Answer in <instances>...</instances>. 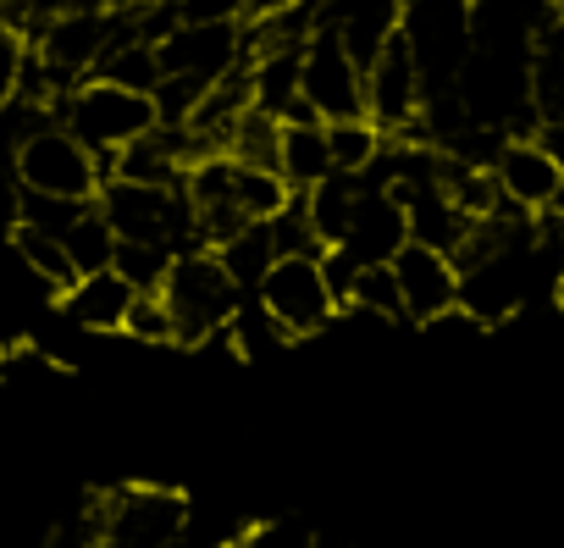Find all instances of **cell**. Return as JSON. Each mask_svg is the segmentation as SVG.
Returning a JSON list of instances; mask_svg holds the SVG:
<instances>
[{
    "label": "cell",
    "instance_id": "27",
    "mask_svg": "<svg viewBox=\"0 0 564 548\" xmlns=\"http://www.w3.org/2000/svg\"><path fill=\"white\" fill-rule=\"evenodd\" d=\"M106 7H139V0H106Z\"/></svg>",
    "mask_w": 564,
    "mask_h": 548
},
{
    "label": "cell",
    "instance_id": "11",
    "mask_svg": "<svg viewBox=\"0 0 564 548\" xmlns=\"http://www.w3.org/2000/svg\"><path fill=\"white\" fill-rule=\"evenodd\" d=\"M133 300H139V289L122 278L117 266H106V271H84V278L62 294L67 316H73L78 327H89V333H122Z\"/></svg>",
    "mask_w": 564,
    "mask_h": 548
},
{
    "label": "cell",
    "instance_id": "2",
    "mask_svg": "<svg viewBox=\"0 0 564 548\" xmlns=\"http://www.w3.org/2000/svg\"><path fill=\"white\" fill-rule=\"evenodd\" d=\"M161 294H166V305H172V316H177V344H194V350H199L210 333L232 327L238 305L249 300V294L238 289V278L221 266L216 249H183V255L172 260V271H166Z\"/></svg>",
    "mask_w": 564,
    "mask_h": 548
},
{
    "label": "cell",
    "instance_id": "5",
    "mask_svg": "<svg viewBox=\"0 0 564 548\" xmlns=\"http://www.w3.org/2000/svg\"><path fill=\"white\" fill-rule=\"evenodd\" d=\"M18 178H23V189H40V194L100 200L106 166H100V155H95L67 122H45V128L23 144V155H18Z\"/></svg>",
    "mask_w": 564,
    "mask_h": 548
},
{
    "label": "cell",
    "instance_id": "23",
    "mask_svg": "<svg viewBox=\"0 0 564 548\" xmlns=\"http://www.w3.org/2000/svg\"><path fill=\"white\" fill-rule=\"evenodd\" d=\"M45 372H56V361L40 344H29V339L0 344V383H29V377H45Z\"/></svg>",
    "mask_w": 564,
    "mask_h": 548
},
{
    "label": "cell",
    "instance_id": "24",
    "mask_svg": "<svg viewBox=\"0 0 564 548\" xmlns=\"http://www.w3.org/2000/svg\"><path fill=\"white\" fill-rule=\"evenodd\" d=\"M23 62H29V40H23L12 23H0V106L18 100V89H23Z\"/></svg>",
    "mask_w": 564,
    "mask_h": 548
},
{
    "label": "cell",
    "instance_id": "12",
    "mask_svg": "<svg viewBox=\"0 0 564 548\" xmlns=\"http://www.w3.org/2000/svg\"><path fill=\"white\" fill-rule=\"evenodd\" d=\"M276 172L289 178L294 189H316L327 172H338V166H333V139H327V122H322L316 111H305V117H289V122H282V161H276Z\"/></svg>",
    "mask_w": 564,
    "mask_h": 548
},
{
    "label": "cell",
    "instance_id": "8",
    "mask_svg": "<svg viewBox=\"0 0 564 548\" xmlns=\"http://www.w3.org/2000/svg\"><path fill=\"white\" fill-rule=\"evenodd\" d=\"M393 271H399V289H404V322L432 327L448 305H459V266H454L448 249L410 238L393 255Z\"/></svg>",
    "mask_w": 564,
    "mask_h": 548
},
{
    "label": "cell",
    "instance_id": "6",
    "mask_svg": "<svg viewBox=\"0 0 564 548\" xmlns=\"http://www.w3.org/2000/svg\"><path fill=\"white\" fill-rule=\"evenodd\" d=\"M305 106L322 122L366 117V67H360V56L349 51V40L333 18L305 45Z\"/></svg>",
    "mask_w": 564,
    "mask_h": 548
},
{
    "label": "cell",
    "instance_id": "16",
    "mask_svg": "<svg viewBox=\"0 0 564 548\" xmlns=\"http://www.w3.org/2000/svg\"><path fill=\"white\" fill-rule=\"evenodd\" d=\"M327 139H333V166L338 172H371L377 155L388 150V128L371 122V117H344V122H327Z\"/></svg>",
    "mask_w": 564,
    "mask_h": 548
},
{
    "label": "cell",
    "instance_id": "18",
    "mask_svg": "<svg viewBox=\"0 0 564 548\" xmlns=\"http://www.w3.org/2000/svg\"><path fill=\"white\" fill-rule=\"evenodd\" d=\"M172 260H177V249H172V244H155V238H122L111 266L122 271V278H128L139 294H161Z\"/></svg>",
    "mask_w": 564,
    "mask_h": 548
},
{
    "label": "cell",
    "instance_id": "19",
    "mask_svg": "<svg viewBox=\"0 0 564 548\" xmlns=\"http://www.w3.org/2000/svg\"><path fill=\"white\" fill-rule=\"evenodd\" d=\"M117 227L106 222V211H100V200L67 227V249H73V260H78V271H106L111 260H117Z\"/></svg>",
    "mask_w": 564,
    "mask_h": 548
},
{
    "label": "cell",
    "instance_id": "17",
    "mask_svg": "<svg viewBox=\"0 0 564 548\" xmlns=\"http://www.w3.org/2000/svg\"><path fill=\"white\" fill-rule=\"evenodd\" d=\"M344 311H355V316H377V322H404V289H399L393 260H382V266H360L355 294H349Z\"/></svg>",
    "mask_w": 564,
    "mask_h": 548
},
{
    "label": "cell",
    "instance_id": "1",
    "mask_svg": "<svg viewBox=\"0 0 564 548\" xmlns=\"http://www.w3.org/2000/svg\"><path fill=\"white\" fill-rule=\"evenodd\" d=\"M56 122H67L106 166V178L117 172V150H128L133 139H144L161 117H155V95L122 89L111 78H84L73 95L56 100Z\"/></svg>",
    "mask_w": 564,
    "mask_h": 548
},
{
    "label": "cell",
    "instance_id": "15",
    "mask_svg": "<svg viewBox=\"0 0 564 548\" xmlns=\"http://www.w3.org/2000/svg\"><path fill=\"white\" fill-rule=\"evenodd\" d=\"M305 205H311V222L322 233V244H344L349 222H355V205H360V178L355 172H327L316 189H305Z\"/></svg>",
    "mask_w": 564,
    "mask_h": 548
},
{
    "label": "cell",
    "instance_id": "26",
    "mask_svg": "<svg viewBox=\"0 0 564 548\" xmlns=\"http://www.w3.org/2000/svg\"><path fill=\"white\" fill-rule=\"evenodd\" d=\"M553 294H558V305H564V271H558V283H553Z\"/></svg>",
    "mask_w": 564,
    "mask_h": 548
},
{
    "label": "cell",
    "instance_id": "7",
    "mask_svg": "<svg viewBox=\"0 0 564 548\" xmlns=\"http://www.w3.org/2000/svg\"><path fill=\"white\" fill-rule=\"evenodd\" d=\"M421 106H426V78H421V62L404 40V29L377 51V62L366 67V117L393 133H404L410 122H421Z\"/></svg>",
    "mask_w": 564,
    "mask_h": 548
},
{
    "label": "cell",
    "instance_id": "20",
    "mask_svg": "<svg viewBox=\"0 0 564 548\" xmlns=\"http://www.w3.org/2000/svg\"><path fill=\"white\" fill-rule=\"evenodd\" d=\"M95 200H67V194H40V189H23V200H18V222H29V227H45V233H56V238H67V227L89 211Z\"/></svg>",
    "mask_w": 564,
    "mask_h": 548
},
{
    "label": "cell",
    "instance_id": "25",
    "mask_svg": "<svg viewBox=\"0 0 564 548\" xmlns=\"http://www.w3.org/2000/svg\"><path fill=\"white\" fill-rule=\"evenodd\" d=\"M294 7H305V0H243V18L260 23V18H276V12H294Z\"/></svg>",
    "mask_w": 564,
    "mask_h": 548
},
{
    "label": "cell",
    "instance_id": "10",
    "mask_svg": "<svg viewBox=\"0 0 564 548\" xmlns=\"http://www.w3.org/2000/svg\"><path fill=\"white\" fill-rule=\"evenodd\" d=\"M404 244H410V205H404L393 189L360 183V205H355V222H349V233H344V249H349L360 266H382V260H393Z\"/></svg>",
    "mask_w": 564,
    "mask_h": 548
},
{
    "label": "cell",
    "instance_id": "4",
    "mask_svg": "<svg viewBox=\"0 0 564 548\" xmlns=\"http://www.w3.org/2000/svg\"><path fill=\"white\" fill-rule=\"evenodd\" d=\"M254 294L282 322L289 339H311L344 311L333 283H327V271H322V255H276V266L265 271V283Z\"/></svg>",
    "mask_w": 564,
    "mask_h": 548
},
{
    "label": "cell",
    "instance_id": "21",
    "mask_svg": "<svg viewBox=\"0 0 564 548\" xmlns=\"http://www.w3.org/2000/svg\"><path fill=\"white\" fill-rule=\"evenodd\" d=\"M122 333L128 339H144V344H177V316H172L166 294H139Z\"/></svg>",
    "mask_w": 564,
    "mask_h": 548
},
{
    "label": "cell",
    "instance_id": "14",
    "mask_svg": "<svg viewBox=\"0 0 564 548\" xmlns=\"http://www.w3.org/2000/svg\"><path fill=\"white\" fill-rule=\"evenodd\" d=\"M216 255H221V266L238 278V289L243 294H254L260 283H265V271L276 266V233H271V222H249V227H238L232 238H221L216 244Z\"/></svg>",
    "mask_w": 564,
    "mask_h": 548
},
{
    "label": "cell",
    "instance_id": "22",
    "mask_svg": "<svg viewBox=\"0 0 564 548\" xmlns=\"http://www.w3.org/2000/svg\"><path fill=\"white\" fill-rule=\"evenodd\" d=\"M227 548H316V531L305 520H249Z\"/></svg>",
    "mask_w": 564,
    "mask_h": 548
},
{
    "label": "cell",
    "instance_id": "3",
    "mask_svg": "<svg viewBox=\"0 0 564 548\" xmlns=\"http://www.w3.org/2000/svg\"><path fill=\"white\" fill-rule=\"evenodd\" d=\"M404 40L421 62L426 95L432 89H454L476 34H470V0H404Z\"/></svg>",
    "mask_w": 564,
    "mask_h": 548
},
{
    "label": "cell",
    "instance_id": "13",
    "mask_svg": "<svg viewBox=\"0 0 564 548\" xmlns=\"http://www.w3.org/2000/svg\"><path fill=\"white\" fill-rule=\"evenodd\" d=\"M12 249H18V260L34 271V278L62 300L84 271H78V260H73V249H67V238H56V233H45V227H29V222H18L12 227Z\"/></svg>",
    "mask_w": 564,
    "mask_h": 548
},
{
    "label": "cell",
    "instance_id": "9",
    "mask_svg": "<svg viewBox=\"0 0 564 548\" xmlns=\"http://www.w3.org/2000/svg\"><path fill=\"white\" fill-rule=\"evenodd\" d=\"M492 178H498L503 200L520 205V211H531V216H542V211H553L564 200V161L536 133L509 139L498 150V161H492Z\"/></svg>",
    "mask_w": 564,
    "mask_h": 548
}]
</instances>
